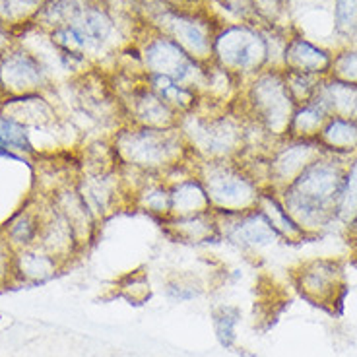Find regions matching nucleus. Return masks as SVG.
<instances>
[{
  "mask_svg": "<svg viewBox=\"0 0 357 357\" xmlns=\"http://www.w3.org/2000/svg\"><path fill=\"white\" fill-rule=\"evenodd\" d=\"M171 190V218L214 212L202 178L195 169V158L165 175Z\"/></svg>",
  "mask_w": 357,
  "mask_h": 357,
  "instance_id": "obj_17",
  "label": "nucleus"
},
{
  "mask_svg": "<svg viewBox=\"0 0 357 357\" xmlns=\"http://www.w3.org/2000/svg\"><path fill=\"white\" fill-rule=\"evenodd\" d=\"M93 0H47L33 20V27L51 33L54 29L70 26L89 8Z\"/></svg>",
  "mask_w": 357,
  "mask_h": 357,
  "instance_id": "obj_32",
  "label": "nucleus"
},
{
  "mask_svg": "<svg viewBox=\"0 0 357 357\" xmlns=\"http://www.w3.org/2000/svg\"><path fill=\"white\" fill-rule=\"evenodd\" d=\"M210 63L231 72L233 76H237L245 84L255 74L270 66L264 29L250 22H237L218 27Z\"/></svg>",
  "mask_w": 357,
  "mask_h": 357,
  "instance_id": "obj_6",
  "label": "nucleus"
},
{
  "mask_svg": "<svg viewBox=\"0 0 357 357\" xmlns=\"http://www.w3.org/2000/svg\"><path fill=\"white\" fill-rule=\"evenodd\" d=\"M14 286V250L0 231V289Z\"/></svg>",
  "mask_w": 357,
  "mask_h": 357,
  "instance_id": "obj_42",
  "label": "nucleus"
},
{
  "mask_svg": "<svg viewBox=\"0 0 357 357\" xmlns=\"http://www.w3.org/2000/svg\"><path fill=\"white\" fill-rule=\"evenodd\" d=\"M317 140L326 153L349 160L357 155V121L344 116H328Z\"/></svg>",
  "mask_w": 357,
  "mask_h": 357,
  "instance_id": "obj_29",
  "label": "nucleus"
},
{
  "mask_svg": "<svg viewBox=\"0 0 357 357\" xmlns=\"http://www.w3.org/2000/svg\"><path fill=\"white\" fill-rule=\"evenodd\" d=\"M222 243L241 252H259L280 245V237L259 208L241 214L218 215Z\"/></svg>",
  "mask_w": 357,
  "mask_h": 357,
  "instance_id": "obj_14",
  "label": "nucleus"
},
{
  "mask_svg": "<svg viewBox=\"0 0 357 357\" xmlns=\"http://www.w3.org/2000/svg\"><path fill=\"white\" fill-rule=\"evenodd\" d=\"M121 167L144 175H167L192 160L181 128H148L125 123L109 136Z\"/></svg>",
  "mask_w": 357,
  "mask_h": 357,
  "instance_id": "obj_3",
  "label": "nucleus"
},
{
  "mask_svg": "<svg viewBox=\"0 0 357 357\" xmlns=\"http://www.w3.org/2000/svg\"><path fill=\"white\" fill-rule=\"evenodd\" d=\"M163 295L171 303H190L204 295V284L192 272H175L165 278Z\"/></svg>",
  "mask_w": 357,
  "mask_h": 357,
  "instance_id": "obj_35",
  "label": "nucleus"
},
{
  "mask_svg": "<svg viewBox=\"0 0 357 357\" xmlns=\"http://www.w3.org/2000/svg\"><path fill=\"white\" fill-rule=\"evenodd\" d=\"M126 123L148 128H177L181 115L146 86V80L121 96Z\"/></svg>",
  "mask_w": 357,
  "mask_h": 357,
  "instance_id": "obj_16",
  "label": "nucleus"
},
{
  "mask_svg": "<svg viewBox=\"0 0 357 357\" xmlns=\"http://www.w3.org/2000/svg\"><path fill=\"white\" fill-rule=\"evenodd\" d=\"M128 210H136L160 223L171 218V190L167 178L163 175H142L130 190Z\"/></svg>",
  "mask_w": 357,
  "mask_h": 357,
  "instance_id": "obj_25",
  "label": "nucleus"
},
{
  "mask_svg": "<svg viewBox=\"0 0 357 357\" xmlns=\"http://www.w3.org/2000/svg\"><path fill=\"white\" fill-rule=\"evenodd\" d=\"M291 280L305 301L331 312L336 305L342 307L348 294L346 264L334 257H314L299 262L291 272Z\"/></svg>",
  "mask_w": 357,
  "mask_h": 357,
  "instance_id": "obj_8",
  "label": "nucleus"
},
{
  "mask_svg": "<svg viewBox=\"0 0 357 357\" xmlns=\"http://www.w3.org/2000/svg\"><path fill=\"white\" fill-rule=\"evenodd\" d=\"M282 70H284V68H282ZM284 76H286L289 96L294 98V101L297 105H301V103H307V101L314 99L322 80V78H317V76H309V74H299V72L289 70H284Z\"/></svg>",
  "mask_w": 357,
  "mask_h": 357,
  "instance_id": "obj_39",
  "label": "nucleus"
},
{
  "mask_svg": "<svg viewBox=\"0 0 357 357\" xmlns=\"http://www.w3.org/2000/svg\"><path fill=\"white\" fill-rule=\"evenodd\" d=\"M241 309L237 305L222 303L212 311V326L218 344L225 349H233L239 338V324H241Z\"/></svg>",
  "mask_w": 357,
  "mask_h": 357,
  "instance_id": "obj_34",
  "label": "nucleus"
},
{
  "mask_svg": "<svg viewBox=\"0 0 357 357\" xmlns=\"http://www.w3.org/2000/svg\"><path fill=\"white\" fill-rule=\"evenodd\" d=\"M314 99H319L322 107L331 116H344L357 121V84L344 82L338 78L326 76L322 78L321 86Z\"/></svg>",
  "mask_w": 357,
  "mask_h": 357,
  "instance_id": "obj_27",
  "label": "nucleus"
},
{
  "mask_svg": "<svg viewBox=\"0 0 357 357\" xmlns=\"http://www.w3.org/2000/svg\"><path fill=\"white\" fill-rule=\"evenodd\" d=\"M0 155L10 160L27 161V163H31L37 158L31 130L2 113H0Z\"/></svg>",
  "mask_w": 357,
  "mask_h": 357,
  "instance_id": "obj_30",
  "label": "nucleus"
},
{
  "mask_svg": "<svg viewBox=\"0 0 357 357\" xmlns=\"http://www.w3.org/2000/svg\"><path fill=\"white\" fill-rule=\"evenodd\" d=\"M140 64L146 74L169 76L173 80L195 88L200 93L204 86L206 66L208 63H198L173 39L155 31L138 49Z\"/></svg>",
  "mask_w": 357,
  "mask_h": 357,
  "instance_id": "obj_10",
  "label": "nucleus"
},
{
  "mask_svg": "<svg viewBox=\"0 0 357 357\" xmlns=\"http://www.w3.org/2000/svg\"><path fill=\"white\" fill-rule=\"evenodd\" d=\"M332 56L334 54L331 51L311 43L309 39L294 36L287 39L284 56H282V68L317 76V78H326V76H331Z\"/></svg>",
  "mask_w": 357,
  "mask_h": 357,
  "instance_id": "obj_24",
  "label": "nucleus"
},
{
  "mask_svg": "<svg viewBox=\"0 0 357 357\" xmlns=\"http://www.w3.org/2000/svg\"><path fill=\"white\" fill-rule=\"evenodd\" d=\"M336 227H342L348 235H357V155L349 158L336 206H334Z\"/></svg>",
  "mask_w": 357,
  "mask_h": 357,
  "instance_id": "obj_31",
  "label": "nucleus"
},
{
  "mask_svg": "<svg viewBox=\"0 0 357 357\" xmlns=\"http://www.w3.org/2000/svg\"><path fill=\"white\" fill-rule=\"evenodd\" d=\"M43 215L45 198L31 195L6 222L0 225V231L8 241L12 250L27 249V247H33L39 243Z\"/></svg>",
  "mask_w": 357,
  "mask_h": 357,
  "instance_id": "obj_20",
  "label": "nucleus"
},
{
  "mask_svg": "<svg viewBox=\"0 0 357 357\" xmlns=\"http://www.w3.org/2000/svg\"><path fill=\"white\" fill-rule=\"evenodd\" d=\"M195 169L204 183L210 204L218 215L241 214L259 204L264 187L237 160L198 161Z\"/></svg>",
  "mask_w": 357,
  "mask_h": 357,
  "instance_id": "obj_5",
  "label": "nucleus"
},
{
  "mask_svg": "<svg viewBox=\"0 0 357 357\" xmlns=\"http://www.w3.org/2000/svg\"><path fill=\"white\" fill-rule=\"evenodd\" d=\"M161 229L171 241L188 245V247H208L222 243L220 223L215 212L185 215V218H167L161 222Z\"/></svg>",
  "mask_w": 357,
  "mask_h": 357,
  "instance_id": "obj_22",
  "label": "nucleus"
},
{
  "mask_svg": "<svg viewBox=\"0 0 357 357\" xmlns=\"http://www.w3.org/2000/svg\"><path fill=\"white\" fill-rule=\"evenodd\" d=\"M53 91V74L26 45H12L0 51V96L20 98Z\"/></svg>",
  "mask_w": 357,
  "mask_h": 357,
  "instance_id": "obj_11",
  "label": "nucleus"
},
{
  "mask_svg": "<svg viewBox=\"0 0 357 357\" xmlns=\"http://www.w3.org/2000/svg\"><path fill=\"white\" fill-rule=\"evenodd\" d=\"M146 86L158 93L175 113L181 115V119L192 111H197L202 96L197 89L185 86L181 82L173 80L169 76H160V74H146Z\"/></svg>",
  "mask_w": 357,
  "mask_h": 357,
  "instance_id": "obj_28",
  "label": "nucleus"
},
{
  "mask_svg": "<svg viewBox=\"0 0 357 357\" xmlns=\"http://www.w3.org/2000/svg\"><path fill=\"white\" fill-rule=\"evenodd\" d=\"M252 4V12H255V18L264 22L268 26H274L276 20L282 16L284 6H286V0H250Z\"/></svg>",
  "mask_w": 357,
  "mask_h": 357,
  "instance_id": "obj_41",
  "label": "nucleus"
},
{
  "mask_svg": "<svg viewBox=\"0 0 357 357\" xmlns=\"http://www.w3.org/2000/svg\"><path fill=\"white\" fill-rule=\"evenodd\" d=\"M237 103L245 116L266 130L274 140L286 136L291 115L297 107L294 98L289 96L284 70L272 66L243 84Z\"/></svg>",
  "mask_w": 357,
  "mask_h": 357,
  "instance_id": "obj_4",
  "label": "nucleus"
},
{
  "mask_svg": "<svg viewBox=\"0 0 357 357\" xmlns=\"http://www.w3.org/2000/svg\"><path fill=\"white\" fill-rule=\"evenodd\" d=\"M68 86L72 109L93 128V136H111L126 123L123 101L109 78L98 72H84L72 78Z\"/></svg>",
  "mask_w": 357,
  "mask_h": 357,
  "instance_id": "obj_7",
  "label": "nucleus"
},
{
  "mask_svg": "<svg viewBox=\"0 0 357 357\" xmlns=\"http://www.w3.org/2000/svg\"><path fill=\"white\" fill-rule=\"evenodd\" d=\"M346 165V158L324 152L289 187L278 190L307 239L322 237L336 227L334 206Z\"/></svg>",
  "mask_w": 357,
  "mask_h": 357,
  "instance_id": "obj_1",
  "label": "nucleus"
},
{
  "mask_svg": "<svg viewBox=\"0 0 357 357\" xmlns=\"http://www.w3.org/2000/svg\"><path fill=\"white\" fill-rule=\"evenodd\" d=\"M260 212L264 214L268 223L274 227V231L278 233L280 241L287 243V245H299V243L309 241L307 235L301 231V227L295 223L291 214L287 212L284 200L280 197L276 188L266 187L262 190V195L259 198V204H257Z\"/></svg>",
  "mask_w": 357,
  "mask_h": 357,
  "instance_id": "obj_26",
  "label": "nucleus"
},
{
  "mask_svg": "<svg viewBox=\"0 0 357 357\" xmlns=\"http://www.w3.org/2000/svg\"><path fill=\"white\" fill-rule=\"evenodd\" d=\"M332 78L357 84V47H346L332 56Z\"/></svg>",
  "mask_w": 357,
  "mask_h": 357,
  "instance_id": "obj_40",
  "label": "nucleus"
},
{
  "mask_svg": "<svg viewBox=\"0 0 357 357\" xmlns=\"http://www.w3.org/2000/svg\"><path fill=\"white\" fill-rule=\"evenodd\" d=\"M0 101H2V96H0Z\"/></svg>",
  "mask_w": 357,
  "mask_h": 357,
  "instance_id": "obj_43",
  "label": "nucleus"
},
{
  "mask_svg": "<svg viewBox=\"0 0 357 357\" xmlns=\"http://www.w3.org/2000/svg\"><path fill=\"white\" fill-rule=\"evenodd\" d=\"M82 39L84 51L88 59L101 54L116 36V20L109 8L98 2H91L89 8L74 24H70Z\"/></svg>",
  "mask_w": 357,
  "mask_h": 357,
  "instance_id": "obj_21",
  "label": "nucleus"
},
{
  "mask_svg": "<svg viewBox=\"0 0 357 357\" xmlns=\"http://www.w3.org/2000/svg\"><path fill=\"white\" fill-rule=\"evenodd\" d=\"M324 150L319 140H301L284 136L268 152V187L282 190L289 187Z\"/></svg>",
  "mask_w": 357,
  "mask_h": 357,
  "instance_id": "obj_13",
  "label": "nucleus"
},
{
  "mask_svg": "<svg viewBox=\"0 0 357 357\" xmlns=\"http://www.w3.org/2000/svg\"><path fill=\"white\" fill-rule=\"evenodd\" d=\"M47 200L66 222L70 223L78 241H80L82 249L88 250L93 243L98 241L101 223L96 220V215L91 214V210L84 202V198L78 195L74 185L56 190L53 197L47 198Z\"/></svg>",
  "mask_w": 357,
  "mask_h": 357,
  "instance_id": "obj_18",
  "label": "nucleus"
},
{
  "mask_svg": "<svg viewBox=\"0 0 357 357\" xmlns=\"http://www.w3.org/2000/svg\"><path fill=\"white\" fill-rule=\"evenodd\" d=\"M328 111L322 107L319 99H311L307 103L297 105L287 126L289 138H301V140H317L322 126L328 121Z\"/></svg>",
  "mask_w": 357,
  "mask_h": 357,
  "instance_id": "obj_33",
  "label": "nucleus"
},
{
  "mask_svg": "<svg viewBox=\"0 0 357 357\" xmlns=\"http://www.w3.org/2000/svg\"><path fill=\"white\" fill-rule=\"evenodd\" d=\"M74 187L101 225L116 212L128 210V190L121 175V165L105 171H80Z\"/></svg>",
  "mask_w": 357,
  "mask_h": 357,
  "instance_id": "obj_12",
  "label": "nucleus"
},
{
  "mask_svg": "<svg viewBox=\"0 0 357 357\" xmlns=\"http://www.w3.org/2000/svg\"><path fill=\"white\" fill-rule=\"evenodd\" d=\"M37 245H41L45 250H49L66 268L86 252L82 249L80 241H78L70 223L49 204V200H45L43 225H41V235H39Z\"/></svg>",
  "mask_w": 357,
  "mask_h": 357,
  "instance_id": "obj_19",
  "label": "nucleus"
},
{
  "mask_svg": "<svg viewBox=\"0 0 357 357\" xmlns=\"http://www.w3.org/2000/svg\"><path fill=\"white\" fill-rule=\"evenodd\" d=\"M152 22L155 31L181 45L195 61L204 64L212 61V45L218 27L202 14L160 2V8L153 12Z\"/></svg>",
  "mask_w": 357,
  "mask_h": 357,
  "instance_id": "obj_9",
  "label": "nucleus"
},
{
  "mask_svg": "<svg viewBox=\"0 0 357 357\" xmlns=\"http://www.w3.org/2000/svg\"><path fill=\"white\" fill-rule=\"evenodd\" d=\"M47 0H0V26H33V20Z\"/></svg>",
  "mask_w": 357,
  "mask_h": 357,
  "instance_id": "obj_36",
  "label": "nucleus"
},
{
  "mask_svg": "<svg viewBox=\"0 0 357 357\" xmlns=\"http://www.w3.org/2000/svg\"><path fill=\"white\" fill-rule=\"evenodd\" d=\"M334 31L348 41H357V0L334 2Z\"/></svg>",
  "mask_w": 357,
  "mask_h": 357,
  "instance_id": "obj_38",
  "label": "nucleus"
},
{
  "mask_svg": "<svg viewBox=\"0 0 357 357\" xmlns=\"http://www.w3.org/2000/svg\"><path fill=\"white\" fill-rule=\"evenodd\" d=\"M0 113L18 121L33 132H54L66 116L61 105L49 93H31L20 98H4L0 101Z\"/></svg>",
  "mask_w": 357,
  "mask_h": 357,
  "instance_id": "obj_15",
  "label": "nucleus"
},
{
  "mask_svg": "<svg viewBox=\"0 0 357 357\" xmlns=\"http://www.w3.org/2000/svg\"><path fill=\"white\" fill-rule=\"evenodd\" d=\"M66 270L61 260L41 245L14 250V286H39Z\"/></svg>",
  "mask_w": 357,
  "mask_h": 357,
  "instance_id": "obj_23",
  "label": "nucleus"
},
{
  "mask_svg": "<svg viewBox=\"0 0 357 357\" xmlns=\"http://www.w3.org/2000/svg\"><path fill=\"white\" fill-rule=\"evenodd\" d=\"M153 287L148 272L134 270L116 282V295L123 297L130 305H144L152 299Z\"/></svg>",
  "mask_w": 357,
  "mask_h": 357,
  "instance_id": "obj_37",
  "label": "nucleus"
},
{
  "mask_svg": "<svg viewBox=\"0 0 357 357\" xmlns=\"http://www.w3.org/2000/svg\"><path fill=\"white\" fill-rule=\"evenodd\" d=\"M178 128L198 161L241 160L247 150L249 119L237 101L231 105L200 101L197 111L181 119Z\"/></svg>",
  "mask_w": 357,
  "mask_h": 357,
  "instance_id": "obj_2",
  "label": "nucleus"
}]
</instances>
